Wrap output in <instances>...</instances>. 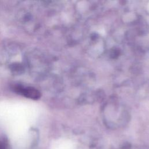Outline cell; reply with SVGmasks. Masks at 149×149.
I'll use <instances>...</instances> for the list:
<instances>
[{"label":"cell","instance_id":"obj_2","mask_svg":"<svg viewBox=\"0 0 149 149\" xmlns=\"http://www.w3.org/2000/svg\"><path fill=\"white\" fill-rule=\"evenodd\" d=\"M7 142L5 140H0V149H6Z\"/></svg>","mask_w":149,"mask_h":149},{"label":"cell","instance_id":"obj_1","mask_svg":"<svg viewBox=\"0 0 149 149\" xmlns=\"http://www.w3.org/2000/svg\"><path fill=\"white\" fill-rule=\"evenodd\" d=\"M14 90L18 94L33 100H37L41 97L40 92L36 88L31 87L16 86L14 87Z\"/></svg>","mask_w":149,"mask_h":149}]
</instances>
